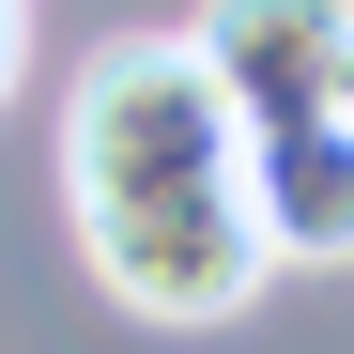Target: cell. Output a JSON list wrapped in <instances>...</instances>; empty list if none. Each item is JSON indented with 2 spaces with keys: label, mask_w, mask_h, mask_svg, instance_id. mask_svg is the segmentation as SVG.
<instances>
[{
  "label": "cell",
  "mask_w": 354,
  "mask_h": 354,
  "mask_svg": "<svg viewBox=\"0 0 354 354\" xmlns=\"http://www.w3.org/2000/svg\"><path fill=\"white\" fill-rule=\"evenodd\" d=\"M201 77L231 93V124H324L354 77V0H201Z\"/></svg>",
  "instance_id": "2"
},
{
  "label": "cell",
  "mask_w": 354,
  "mask_h": 354,
  "mask_svg": "<svg viewBox=\"0 0 354 354\" xmlns=\"http://www.w3.org/2000/svg\"><path fill=\"white\" fill-rule=\"evenodd\" d=\"M62 216L93 277L124 292L139 324H231L262 262V216H247V124L231 93L201 77L185 31H108L77 93H62Z\"/></svg>",
  "instance_id": "1"
},
{
  "label": "cell",
  "mask_w": 354,
  "mask_h": 354,
  "mask_svg": "<svg viewBox=\"0 0 354 354\" xmlns=\"http://www.w3.org/2000/svg\"><path fill=\"white\" fill-rule=\"evenodd\" d=\"M247 216L262 262H354V124H262L247 139Z\"/></svg>",
  "instance_id": "3"
},
{
  "label": "cell",
  "mask_w": 354,
  "mask_h": 354,
  "mask_svg": "<svg viewBox=\"0 0 354 354\" xmlns=\"http://www.w3.org/2000/svg\"><path fill=\"white\" fill-rule=\"evenodd\" d=\"M16 77H31V16L0 0V93H16Z\"/></svg>",
  "instance_id": "4"
},
{
  "label": "cell",
  "mask_w": 354,
  "mask_h": 354,
  "mask_svg": "<svg viewBox=\"0 0 354 354\" xmlns=\"http://www.w3.org/2000/svg\"><path fill=\"white\" fill-rule=\"evenodd\" d=\"M339 124H354V77H339Z\"/></svg>",
  "instance_id": "5"
}]
</instances>
